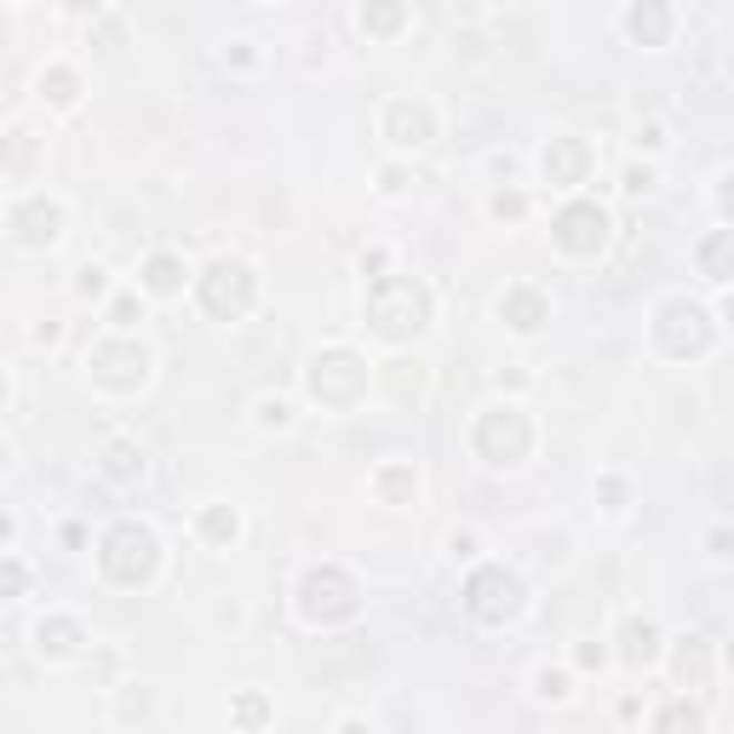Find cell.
I'll return each instance as SVG.
<instances>
[{"label":"cell","instance_id":"obj_1","mask_svg":"<svg viewBox=\"0 0 734 734\" xmlns=\"http://www.w3.org/2000/svg\"><path fill=\"white\" fill-rule=\"evenodd\" d=\"M367 327L390 345L419 339L430 327V287L414 276H374V287H367Z\"/></svg>","mask_w":734,"mask_h":734},{"label":"cell","instance_id":"obj_2","mask_svg":"<svg viewBox=\"0 0 734 734\" xmlns=\"http://www.w3.org/2000/svg\"><path fill=\"white\" fill-rule=\"evenodd\" d=\"M98 569H104V580H115V585H150L155 569H161L155 533L144 522H115L104 533V546H98Z\"/></svg>","mask_w":734,"mask_h":734},{"label":"cell","instance_id":"obj_3","mask_svg":"<svg viewBox=\"0 0 734 734\" xmlns=\"http://www.w3.org/2000/svg\"><path fill=\"white\" fill-rule=\"evenodd\" d=\"M195 298H202V310L213 322H242L253 310V298H258V276L236 258H213L207 276L195 282Z\"/></svg>","mask_w":734,"mask_h":734},{"label":"cell","instance_id":"obj_4","mask_svg":"<svg viewBox=\"0 0 734 734\" xmlns=\"http://www.w3.org/2000/svg\"><path fill=\"white\" fill-rule=\"evenodd\" d=\"M522 580L511 569H499V562H488V569H477L471 580H465V614L482 620V625H506L522 614Z\"/></svg>","mask_w":734,"mask_h":734},{"label":"cell","instance_id":"obj_5","mask_svg":"<svg viewBox=\"0 0 734 734\" xmlns=\"http://www.w3.org/2000/svg\"><path fill=\"white\" fill-rule=\"evenodd\" d=\"M477 453L488 459V465H522L528 459V448H533V425H528V414H517V408H488L482 419H477Z\"/></svg>","mask_w":734,"mask_h":734},{"label":"cell","instance_id":"obj_6","mask_svg":"<svg viewBox=\"0 0 734 734\" xmlns=\"http://www.w3.org/2000/svg\"><path fill=\"white\" fill-rule=\"evenodd\" d=\"M298 609H305L310 625H339L356 614V580L345 569H310L305 585H298Z\"/></svg>","mask_w":734,"mask_h":734},{"label":"cell","instance_id":"obj_7","mask_svg":"<svg viewBox=\"0 0 734 734\" xmlns=\"http://www.w3.org/2000/svg\"><path fill=\"white\" fill-rule=\"evenodd\" d=\"M654 339L665 356H700L712 345V322L694 298H665L660 316H654Z\"/></svg>","mask_w":734,"mask_h":734},{"label":"cell","instance_id":"obj_8","mask_svg":"<svg viewBox=\"0 0 734 734\" xmlns=\"http://www.w3.org/2000/svg\"><path fill=\"white\" fill-rule=\"evenodd\" d=\"M551 236H557V247H562V253L591 258V253H603V247H609V213L597 207V202H569V207L557 213Z\"/></svg>","mask_w":734,"mask_h":734},{"label":"cell","instance_id":"obj_9","mask_svg":"<svg viewBox=\"0 0 734 734\" xmlns=\"http://www.w3.org/2000/svg\"><path fill=\"white\" fill-rule=\"evenodd\" d=\"M361 385H367V374H361V361L350 350H327L310 367V390H316V402H327V408H350L361 396Z\"/></svg>","mask_w":734,"mask_h":734},{"label":"cell","instance_id":"obj_10","mask_svg":"<svg viewBox=\"0 0 734 734\" xmlns=\"http://www.w3.org/2000/svg\"><path fill=\"white\" fill-rule=\"evenodd\" d=\"M86 367H92V379L110 385V390H139L150 374V356H144V345H98L86 356Z\"/></svg>","mask_w":734,"mask_h":734},{"label":"cell","instance_id":"obj_11","mask_svg":"<svg viewBox=\"0 0 734 734\" xmlns=\"http://www.w3.org/2000/svg\"><path fill=\"white\" fill-rule=\"evenodd\" d=\"M63 236V213L58 202H47V195H29V202L12 207V242L18 247H47Z\"/></svg>","mask_w":734,"mask_h":734},{"label":"cell","instance_id":"obj_12","mask_svg":"<svg viewBox=\"0 0 734 734\" xmlns=\"http://www.w3.org/2000/svg\"><path fill=\"white\" fill-rule=\"evenodd\" d=\"M540 166H546V184L574 190V184H585V173H591V150H585V139H551L546 155H540Z\"/></svg>","mask_w":734,"mask_h":734},{"label":"cell","instance_id":"obj_13","mask_svg":"<svg viewBox=\"0 0 734 734\" xmlns=\"http://www.w3.org/2000/svg\"><path fill=\"white\" fill-rule=\"evenodd\" d=\"M385 132H390V144L419 150V144L437 139V115H430L425 104H414V98H396V104L385 110Z\"/></svg>","mask_w":734,"mask_h":734},{"label":"cell","instance_id":"obj_14","mask_svg":"<svg viewBox=\"0 0 734 734\" xmlns=\"http://www.w3.org/2000/svg\"><path fill=\"white\" fill-rule=\"evenodd\" d=\"M499 316H506L517 333H533V327L551 322V298H546L540 287L517 282V287H506V298H499Z\"/></svg>","mask_w":734,"mask_h":734},{"label":"cell","instance_id":"obj_15","mask_svg":"<svg viewBox=\"0 0 734 734\" xmlns=\"http://www.w3.org/2000/svg\"><path fill=\"white\" fill-rule=\"evenodd\" d=\"M625 35L638 47H665V35H672V7H660V0H643V7H625Z\"/></svg>","mask_w":734,"mask_h":734},{"label":"cell","instance_id":"obj_16","mask_svg":"<svg viewBox=\"0 0 734 734\" xmlns=\"http://www.w3.org/2000/svg\"><path fill=\"white\" fill-rule=\"evenodd\" d=\"M81 643H86V631H81V620H70V614H52V620L35 625V649H41L47 660H70Z\"/></svg>","mask_w":734,"mask_h":734},{"label":"cell","instance_id":"obj_17","mask_svg":"<svg viewBox=\"0 0 734 734\" xmlns=\"http://www.w3.org/2000/svg\"><path fill=\"white\" fill-rule=\"evenodd\" d=\"M694 264L706 282H734V230H712V236L694 247Z\"/></svg>","mask_w":734,"mask_h":734},{"label":"cell","instance_id":"obj_18","mask_svg":"<svg viewBox=\"0 0 734 734\" xmlns=\"http://www.w3.org/2000/svg\"><path fill=\"white\" fill-rule=\"evenodd\" d=\"M677 683H689V689H706V683H712L706 638H683V643H677Z\"/></svg>","mask_w":734,"mask_h":734},{"label":"cell","instance_id":"obj_19","mask_svg":"<svg viewBox=\"0 0 734 734\" xmlns=\"http://www.w3.org/2000/svg\"><path fill=\"white\" fill-rule=\"evenodd\" d=\"M654 734H706V712L689 706V700H665L654 717Z\"/></svg>","mask_w":734,"mask_h":734},{"label":"cell","instance_id":"obj_20","mask_svg":"<svg viewBox=\"0 0 734 734\" xmlns=\"http://www.w3.org/2000/svg\"><path fill=\"white\" fill-rule=\"evenodd\" d=\"M620 654H625L631 665H649V660L660 654V631H654L649 620H625V631H620Z\"/></svg>","mask_w":734,"mask_h":734},{"label":"cell","instance_id":"obj_21","mask_svg":"<svg viewBox=\"0 0 734 734\" xmlns=\"http://www.w3.org/2000/svg\"><path fill=\"white\" fill-rule=\"evenodd\" d=\"M104 477H110V482H139V477H144V448L110 442V448H104Z\"/></svg>","mask_w":734,"mask_h":734},{"label":"cell","instance_id":"obj_22","mask_svg":"<svg viewBox=\"0 0 734 734\" xmlns=\"http://www.w3.org/2000/svg\"><path fill=\"white\" fill-rule=\"evenodd\" d=\"M195 528H202V540H207V546H230V540L242 533V522H236V511H230V506H202Z\"/></svg>","mask_w":734,"mask_h":734},{"label":"cell","instance_id":"obj_23","mask_svg":"<svg viewBox=\"0 0 734 734\" xmlns=\"http://www.w3.org/2000/svg\"><path fill=\"white\" fill-rule=\"evenodd\" d=\"M144 287L161 293V298H166V293H179V287H184V264H179L173 253H155V258L144 264Z\"/></svg>","mask_w":734,"mask_h":734},{"label":"cell","instance_id":"obj_24","mask_svg":"<svg viewBox=\"0 0 734 734\" xmlns=\"http://www.w3.org/2000/svg\"><path fill=\"white\" fill-rule=\"evenodd\" d=\"M414 488H419L414 465H385V471H379V493H385V506H408Z\"/></svg>","mask_w":734,"mask_h":734},{"label":"cell","instance_id":"obj_25","mask_svg":"<svg viewBox=\"0 0 734 734\" xmlns=\"http://www.w3.org/2000/svg\"><path fill=\"white\" fill-rule=\"evenodd\" d=\"M75 92H81L75 70H47V75H41V98H47V104H58V110H70Z\"/></svg>","mask_w":734,"mask_h":734},{"label":"cell","instance_id":"obj_26","mask_svg":"<svg viewBox=\"0 0 734 734\" xmlns=\"http://www.w3.org/2000/svg\"><path fill=\"white\" fill-rule=\"evenodd\" d=\"M402 23H408V7H361V29H374V35H390Z\"/></svg>","mask_w":734,"mask_h":734},{"label":"cell","instance_id":"obj_27","mask_svg":"<svg viewBox=\"0 0 734 734\" xmlns=\"http://www.w3.org/2000/svg\"><path fill=\"white\" fill-rule=\"evenodd\" d=\"M264 717H271V706H264V694H236V723H242V728H258Z\"/></svg>","mask_w":734,"mask_h":734},{"label":"cell","instance_id":"obj_28","mask_svg":"<svg viewBox=\"0 0 734 734\" xmlns=\"http://www.w3.org/2000/svg\"><path fill=\"white\" fill-rule=\"evenodd\" d=\"M110 322H115V327L126 333L132 322H144V305H139V298H132V293H121V298H115V305H110Z\"/></svg>","mask_w":734,"mask_h":734},{"label":"cell","instance_id":"obj_29","mask_svg":"<svg viewBox=\"0 0 734 734\" xmlns=\"http://www.w3.org/2000/svg\"><path fill=\"white\" fill-rule=\"evenodd\" d=\"M522 213H528V202H522L517 190H499V195H493V218H511V224H517Z\"/></svg>","mask_w":734,"mask_h":734},{"label":"cell","instance_id":"obj_30","mask_svg":"<svg viewBox=\"0 0 734 734\" xmlns=\"http://www.w3.org/2000/svg\"><path fill=\"white\" fill-rule=\"evenodd\" d=\"M293 419V408L282 402V396H271V402H258V425H287Z\"/></svg>","mask_w":734,"mask_h":734},{"label":"cell","instance_id":"obj_31","mask_svg":"<svg viewBox=\"0 0 734 734\" xmlns=\"http://www.w3.org/2000/svg\"><path fill=\"white\" fill-rule=\"evenodd\" d=\"M75 293H81V298H98V293H104V271H98V264H86L81 282H75Z\"/></svg>","mask_w":734,"mask_h":734},{"label":"cell","instance_id":"obj_32","mask_svg":"<svg viewBox=\"0 0 734 734\" xmlns=\"http://www.w3.org/2000/svg\"><path fill=\"white\" fill-rule=\"evenodd\" d=\"M540 694H546V700H562V694H569V677L546 665V672H540Z\"/></svg>","mask_w":734,"mask_h":734},{"label":"cell","instance_id":"obj_33","mask_svg":"<svg viewBox=\"0 0 734 734\" xmlns=\"http://www.w3.org/2000/svg\"><path fill=\"white\" fill-rule=\"evenodd\" d=\"M597 493H603V506H609V511H620V499H625V482H620V477H603V482H597Z\"/></svg>","mask_w":734,"mask_h":734},{"label":"cell","instance_id":"obj_34","mask_svg":"<svg viewBox=\"0 0 734 734\" xmlns=\"http://www.w3.org/2000/svg\"><path fill=\"white\" fill-rule=\"evenodd\" d=\"M717 213H723V218H728V230H734V173L717 184Z\"/></svg>","mask_w":734,"mask_h":734},{"label":"cell","instance_id":"obj_35","mask_svg":"<svg viewBox=\"0 0 734 734\" xmlns=\"http://www.w3.org/2000/svg\"><path fill=\"white\" fill-rule=\"evenodd\" d=\"M23 585H29L23 562H18V557H7V591H12V597H23Z\"/></svg>","mask_w":734,"mask_h":734},{"label":"cell","instance_id":"obj_36","mask_svg":"<svg viewBox=\"0 0 734 734\" xmlns=\"http://www.w3.org/2000/svg\"><path fill=\"white\" fill-rule=\"evenodd\" d=\"M649 184H654V173H649V166H631V173H625V190H631V195H643Z\"/></svg>","mask_w":734,"mask_h":734},{"label":"cell","instance_id":"obj_37","mask_svg":"<svg viewBox=\"0 0 734 734\" xmlns=\"http://www.w3.org/2000/svg\"><path fill=\"white\" fill-rule=\"evenodd\" d=\"M712 557H734V533L728 528H712Z\"/></svg>","mask_w":734,"mask_h":734},{"label":"cell","instance_id":"obj_38","mask_svg":"<svg viewBox=\"0 0 734 734\" xmlns=\"http://www.w3.org/2000/svg\"><path fill=\"white\" fill-rule=\"evenodd\" d=\"M580 665H603V649H597V643H580Z\"/></svg>","mask_w":734,"mask_h":734},{"label":"cell","instance_id":"obj_39","mask_svg":"<svg viewBox=\"0 0 734 734\" xmlns=\"http://www.w3.org/2000/svg\"><path fill=\"white\" fill-rule=\"evenodd\" d=\"M723 322H728V327H734V293H728V298H723Z\"/></svg>","mask_w":734,"mask_h":734},{"label":"cell","instance_id":"obj_40","mask_svg":"<svg viewBox=\"0 0 734 734\" xmlns=\"http://www.w3.org/2000/svg\"><path fill=\"white\" fill-rule=\"evenodd\" d=\"M345 734H367V723H345Z\"/></svg>","mask_w":734,"mask_h":734}]
</instances>
